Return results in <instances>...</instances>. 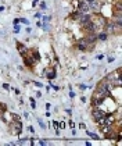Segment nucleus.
I'll return each instance as SVG.
<instances>
[{"instance_id": "nucleus-4", "label": "nucleus", "mask_w": 122, "mask_h": 146, "mask_svg": "<svg viewBox=\"0 0 122 146\" xmlns=\"http://www.w3.org/2000/svg\"><path fill=\"white\" fill-rule=\"evenodd\" d=\"M11 131L14 132V134H21V131H22V125H21V122L19 121H17V122H14V124H11Z\"/></svg>"}, {"instance_id": "nucleus-7", "label": "nucleus", "mask_w": 122, "mask_h": 146, "mask_svg": "<svg viewBox=\"0 0 122 146\" xmlns=\"http://www.w3.org/2000/svg\"><path fill=\"white\" fill-rule=\"evenodd\" d=\"M17 49H18V52H19L21 54H24V53L27 52V47H25L24 45H21V43H17Z\"/></svg>"}, {"instance_id": "nucleus-17", "label": "nucleus", "mask_w": 122, "mask_h": 146, "mask_svg": "<svg viewBox=\"0 0 122 146\" xmlns=\"http://www.w3.org/2000/svg\"><path fill=\"white\" fill-rule=\"evenodd\" d=\"M39 124H40V127H42V128H46V125L43 124V121H42V120H39Z\"/></svg>"}, {"instance_id": "nucleus-15", "label": "nucleus", "mask_w": 122, "mask_h": 146, "mask_svg": "<svg viewBox=\"0 0 122 146\" xmlns=\"http://www.w3.org/2000/svg\"><path fill=\"white\" fill-rule=\"evenodd\" d=\"M72 6H74L75 8H78V6H79V0H72Z\"/></svg>"}, {"instance_id": "nucleus-3", "label": "nucleus", "mask_w": 122, "mask_h": 146, "mask_svg": "<svg viewBox=\"0 0 122 146\" xmlns=\"http://www.w3.org/2000/svg\"><path fill=\"white\" fill-rule=\"evenodd\" d=\"M78 8H79V11H80V13H88V11H89V8H90V6H89L86 1H80V3H79V6H78Z\"/></svg>"}, {"instance_id": "nucleus-2", "label": "nucleus", "mask_w": 122, "mask_h": 146, "mask_svg": "<svg viewBox=\"0 0 122 146\" xmlns=\"http://www.w3.org/2000/svg\"><path fill=\"white\" fill-rule=\"evenodd\" d=\"M78 47H79V50H88L89 49V43L85 41V38H82V39L78 41Z\"/></svg>"}, {"instance_id": "nucleus-11", "label": "nucleus", "mask_w": 122, "mask_h": 146, "mask_svg": "<svg viewBox=\"0 0 122 146\" xmlns=\"http://www.w3.org/2000/svg\"><path fill=\"white\" fill-rule=\"evenodd\" d=\"M6 110H7V106H6L4 103H0V114H1V113H4Z\"/></svg>"}, {"instance_id": "nucleus-24", "label": "nucleus", "mask_w": 122, "mask_h": 146, "mask_svg": "<svg viewBox=\"0 0 122 146\" xmlns=\"http://www.w3.org/2000/svg\"><path fill=\"white\" fill-rule=\"evenodd\" d=\"M40 7H42V8L45 10V8H46V3H42V4H40Z\"/></svg>"}, {"instance_id": "nucleus-10", "label": "nucleus", "mask_w": 122, "mask_h": 146, "mask_svg": "<svg viewBox=\"0 0 122 146\" xmlns=\"http://www.w3.org/2000/svg\"><path fill=\"white\" fill-rule=\"evenodd\" d=\"M24 61H25V64H27L28 67H32V64H33V63H32L33 60H32V58H29V57H27L25 60H24Z\"/></svg>"}, {"instance_id": "nucleus-6", "label": "nucleus", "mask_w": 122, "mask_h": 146, "mask_svg": "<svg viewBox=\"0 0 122 146\" xmlns=\"http://www.w3.org/2000/svg\"><path fill=\"white\" fill-rule=\"evenodd\" d=\"M78 20H79V22H80V24L83 25V24H86V22H89V21H90V15L83 14V15H80V17H79Z\"/></svg>"}, {"instance_id": "nucleus-23", "label": "nucleus", "mask_w": 122, "mask_h": 146, "mask_svg": "<svg viewBox=\"0 0 122 146\" xmlns=\"http://www.w3.org/2000/svg\"><path fill=\"white\" fill-rule=\"evenodd\" d=\"M43 29H49V25H47L46 22H45V24H43Z\"/></svg>"}, {"instance_id": "nucleus-22", "label": "nucleus", "mask_w": 122, "mask_h": 146, "mask_svg": "<svg viewBox=\"0 0 122 146\" xmlns=\"http://www.w3.org/2000/svg\"><path fill=\"white\" fill-rule=\"evenodd\" d=\"M21 22H24V24H28V20H25V18H22V20H21Z\"/></svg>"}, {"instance_id": "nucleus-14", "label": "nucleus", "mask_w": 122, "mask_h": 146, "mask_svg": "<svg viewBox=\"0 0 122 146\" xmlns=\"http://www.w3.org/2000/svg\"><path fill=\"white\" fill-rule=\"evenodd\" d=\"M30 107H32V109H36V103H35V99H33V97H30Z\"/></svg>"}, {"instance_id": "nucleus-25", "label": "nucleus", "mask_w": 122, "mask_h": 146, "mask_svg": "<svg viewBox=\"0 0 122 146\" xmlns=\"http://www.w3.org/2000/svg\"><path fill=\"white\" fill-rule=\"evenodd\" d=\"M92 1H94V0H86V3H88V4H90Z\"/></svg>"}, {"instance_id": "nucleus-8", "label": "nucleus", "mask_w": 122, "mask_h": 146, "mask_svg": "<svg viewBox=\"0 0 122 146\" xmlns=\"http://www.w3.org/2000/svg\"><path fill=\"white\" fill-rule=\"evenodd\" d=\"M85 41H86V42H88V43H93V42H94V41H96V35H93V33H92V35H89V36H88V38H85Z\"/></svg>"}, {"instance_id": "nucleus-1", "label": "nucleus", "mask_w": 122, "mask_h": 146, "mask_svg": "<svg viewBox=\"0 0 122 146\" xmlns=\"http://www.w3.org/2000/svg\"><path fill=\"white\" fill-rule=\"evenodd\" d=\"M92 116H93V120H94V121H99V120H101L103 117L106 116V114H104V111H101V110H99L97 107H94Z\"/></svg>"}, {"instance_id": "nucleus-12", "label": "nucleus", "mask_w": 122, "mask_h": 146, "mask_svg": "<svg viewBox=\"0 0 122 146\" xmlns=\"http://www.w3.org/2000/svg\"><path fill=\"white\" fill-rule=\"evenodd\" d=\"M88 135H89L90 138H93V139H100V138H99L96 134H93V132H90V131H88Z\"/></svg>"}, {"instance_id": "nucleus-18", "label": "nucleus", "mask_w": 122, "mask_h": 146, "mask_svg": "<svg viewBox=\"0 0 122 146\" xmlns=\"http://www.w3.org/2000/svg\"><path fill=\"white\" fill-rule=\"evenodd\" d=\"M58 127H61V128H65V122H58Z\"/></svg>"}, {"instance_id": "nucleus-16", "label": "nucleus", "mask_w": 122, "mask_h": 146, "mask_svg": "<svg viewBox=\"0 0 122 146\" xmlns=\"http://www.w3.org/2000/svg\"><path fill=\"white\" fill-rule=\"evenodd\" d=\"M13 117H14L15 121H19V116H18V114H13Z\"/></svg>"}, {"instance_id": "nucleus-9", "label": "nucleus", "mask_w": 122, "mask_h": 146, "mask_svg": "<svg viewBox=\"0 0 122 146\" xmlns=\"http://www.w3.org/2000/svg\"><path fill=\"white\" fill-rule=\"evenodd\" d=\"M54 77H56V71H54V70H50V71L47 73V78H49V79H53Z\"/></svg>"}, {"instance_id": "nucleus-21", "label": "nucleus", "mask_w": 122, "mask_h": 146, "mask_svg": "<svg viewBox=\"0 0 122 146\" xmlns=\"http://www.w3.org/2000/svg\"><path fill=\"white\" fill-rule=\"evenodd\" d=\"M15 32H19V25H15V29H14Z\"/></svg>"}, {"instance_id": "nucleus-5", "label": "nucleus", "mask_w": 122, "mask_h": 146, "mask_svg": "<svg viewBox=\"0 0 122 146\" xmlns=\"http://www.w3.org/2000/svg\"><path fill=\"white\" fill-rule=\"evenodd\" d=\"M94 28H96V24H94V22H92V21L86 22V24H83V29H85V31H88V32H93Z\"/></svg>"}, {"instance_id": "nucleus-20", "label": "nucleus", "mask_w": 122, "mask_h": 146, "mask_svg": "<svg viewBox=\"0 0 122 146\" xmlns=\"http://www.w3.org/2000/svg\"><path fill=\"white\" fill-rule=\"evenodd\" d=\"M35 85H36L38 88H42V84H40V82H35Z\"/></svg>"}, {"instance_id": "nucleus-13", "label": "nucleus", "mask_w": 122, "mask_h": 146, "mask_svg": "<svg viewBox=\"0 0 122 146\" xmlns=\"http://www.w3.org/2000/svg\"><path fill=\"white\" fill-rule=\"evenodd\" d=\"M97 38H99L100 41H106V39H107V35H106V33H100Z\"/></svg>"}, {"instance_id": "nucleus-19", "label": "nucleus", "mask_w": 122, "mask_h": 146, "mask_svg": "<svg viewBox=\"0 0 122 146\" xmlns=\"http://www.w3.org/2000/svg\"><path fill=\"white\" fill-rule=\"evenodd\" d=\"M53 125H54V127H56V130H57V128H58V122H57V121H54V122H53Z\"/></svg>"}]
</instances>
